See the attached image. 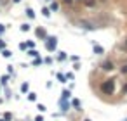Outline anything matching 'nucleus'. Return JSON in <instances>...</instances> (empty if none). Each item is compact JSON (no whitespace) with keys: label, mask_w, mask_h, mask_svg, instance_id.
I'll list each match as a JSON object with an SVG mask.
<instances>
[{"label":"nucleus","mask_w":127,"mask_h":121,"mask_svg":"<svg viewBox=\"0 0 127 121\" xmlns=\"http://www.w3.org/2000/svg\"><path fill=\"white\" fill-rule=\"evenodd\" d=\"M26 14H28V17H35V12H33V9H26Z\"/></svg>","instance_id":"obj_6"},{"label":"nucleus","mask_w":127,"mask_h":121,"mask_svg":"<svg viewBox=\"0 0 127 121\" xmlns=\"http://www.w3.org/2000/svg\"><path fill=\"white\" fill-rule=\"evenodd\" d=\"M28 55H31V57H38V52H37V50H33V49H31V50L28 52Z\"/></svg>","instance_id":"obj_7"},{"label":"nucleus","mask_w":127,"mask_h":121,"mask_svg":"<svg viewBox=\"0 0 127 121\" xmlns=\"http://www.w3.org/2000/svg\"><path fill=\"white\" fill-rule=\"evenodd\" d=\"M63 2H64V4H70V5H71V4H73V0H63Z\"/></svg>","instance_id":"obj_25"},{"label":"nucleus","mask_w":127,"mask_h":121,"mask_svg":"<svg viewBox=\"0 0 127 121\" xmlns=\"http://www.w3.org/2000/svg\"><path fill=\"white\" fill-rule=\"evenodd\" d=\"M94 52H96V54H103V52H104V49H103L101 45H94Z\"/></svg>","instance_id":"obj_5"},{"label":"nucleus","mask_w":127,"mask_h":121,"mask_svg":"<svg viewBox=\"0 0 127 121\" xmlns=\"http://www.w3.org/2000/svg\"><path fill=\"white\" fill-rule=\"evenodd\" d=\"M14 2H19V0H14Z\"/></svg>","instance_id":"obj_26"},{"label":"nucleus","mask_w":127,"mask_h":121,"mask_svg":"<svg viewBox=\"0 0 127 121\" xmlns=\"http://www.w3.org/2000/svg\"><path fill=\"white\" fill-rule=\"evenodd\" d=\"M58 9H59V5H58L56 2H52V4H51V10H58Z\"/></svg>","instance_id":"obj_9"},{"label":"nucleus","mask_w":127,"mask_h":121,"mask_svg":"<svg viewBox=\"0 0 127 121\" xmlns=\"http://www.w3.org/2000/svg\"><path fill=\"white\" fill-rule=\"evenodd\" d=\"M120 71H122V74H127V64H124V66L120 68Z\"/></svg>","instance_id":"obj_15"},{"label":"nucleus","mask_w":127,"mask_h":121,"mask_svg":"<svg viewBox=\"0 0 127 121\" xmlns=\"http://www.w3.org/2000/svg\"><path fill=\"white\" fill-rule=\"evenodd\" d=\"M85 4H87V5H94L96 2H94V0H85Z\"/></svg>","instance_id":"obj_20"},{"label":"nucleus","mask_w":127,"mask_h":121,"mask_svg":"<svg viewBox=\"0 0 127 121\" xmlns=\"http://www.w3.org/2000/svg\"><path fill=\"white\" fill-rule=\"evenodd\" d=\"M28 99H30V100H35V99H37V95H35V93H30Z\"/></svg>","instance_id":"obj_19"},{"label":"nucleus","mask_w":127,"mask_h":121,"mask_svg":"<svg viewBox=\"0 0 127 121\" xmlns=\"http://www.w3.org/2000/svg\"><path fill=\"white\" fill-rule=\"evenodd\" d=\"M0 49H2V50L5 49V42H4V40H0Z\"/></svg>","instance_id":"obj_21"},{"label":"nucleus","mask_w":127,"mask_h":121,"mask_svg":"<svg viewBox=\"0 0 127 121\" xmlns=\"http://www.w3.org/2000/svg\"><path fill=\"white\" fill-rule=\"evenodd\" d=\"M56 45H58V40L54 38V36H47V43H45L47 50H49V52H54V49H56Z\"/></svg>","instance_id":"obj_2"},{"label":"nucleus","mask_w":127,"mask_h":121,"mask_svg":"<svg viewBox=\"0 0 127 121\" xmlns=\"http://www.w3.org/2000/svg\"><path fill=\"white\" fill-rule=\"evenodd\" d=\"M103 69H104V71H113L115 66H113L112 60H104V62H103Z\"/></svg>","instance_id":"obj_3"},{"label":"nucleus","mask_w":127,"mask_h":121,"mask_svg":"<svg viewBox=\"0 0 127 121\" xmlns=\"http://www.w3.org/2000/svg\"><path fill=\"white\" fill-rule=\"evenodd\" d=\"M125 121H127V119H125Z\"/></svg>","instance_id":"obj_27"},{"label":"nucleus","mask_w":127,"mask_h":121,"mask_svg":"<svg viewBox=\"0 0 127 121\" xmlns=\"http://www.w3.org/2000/svg\"><path fill=\"white\" fill-rule=\"evenodd\" d=\"M35 33H37V36H38V38L47 40V33H45V30H44V28H37V30H35Z\"/></svg>","instance_id":"obj_4"},{"label":"nucleus","mask_w":127,"mask_h":121,"mask_svg":"<svg viewBox=\"0 0 127 121\" xmlns=\"http://www.w3.org/2000/svg\"><path fill=\"white\" fill-rule=\"evenodd\" d=\"M19 49H21V50H26V49H28V45L23 42V43H19Z\"/></svg>","instance_id":"obj_16"},{"label":"nucleus","mask_w":127,"mask_h":121,"mask_svg":"<svg viewBox=\"0 0 127 121\" xmlns=\"http://www.w3.org/2000/svg\"><path fill=\"white\" fill-rule=\"evenodd\" d=\"M4 31H5V28H4V24H0V35H4Z\"/></svg>","instance_id":"obj_24"},{"label":"nucleus","mask_w":127,"mask_h":121,"mask_svg":"<svg viewBox=\"0 0 127 121\" xmlns=\"http://www.w3.org/2000/svg\"><path fill=\"white\" fill-rule=\"evenodd\" d=\"M38 109H40V111L44 112V111H45V106H44V104H38Z\"/></svg>","instance_id":"obj_23"},{"label":"nucleus","mask_w":127,"mask_h":121,"mask_svg":"<svg viewBox=\"0 0 127 121\" xmlns=\"http://www.w3.org/2000/svg\"><path fill=\"white\" fill-rule=\"evenodd\" d=\"M42 14H44L45 17H49V16H51V10H49V9L45 7V9H42Z\"/></svg>","instance_id":"obj_8"},{"label":"nucleus","mask_w":127,"mask_h":121,"mask_svg":"<svg viewBox=\"0 0 127 121\" xmlns=\"http://www.w3.org/2000/svg\"><path fill=\"white\" fill-rule=\"evenodd\" d=\"M38 64H42V59H38V57H35V60H33V66H38Z\"/></svg>","instance_id":"obj_10"},{"label":"nucleus","mask_w":127,"mask_h":121,"mask_svg":"<svg viewBox=\"0 0 127 121\" xmlns=\"http://www.w3.org/2000/svg\"><path fill=\"white\" fill-rule=\"evenodd\" d=\"M28 88H30L28 83H23V85H21V90H23V92H28Z\"/></svg>","instance_id":"obj_14"},{"label":"nucleus","mask_w":127,"mask_h":121,"mask_svg":"<svg viewBox=\"0 0 127 121\" xmlns=\"http://www.w3.org/2000/svg\"><path fill=\"white\" fill-rule=\"evenodd\" d=\"M122 49H124V50H127V38H125V42L122 43Z\"/></svg>","instance_id":"obj_22"},{"label":"nucleus","mask_w":127,"mask_h":121,"mask_svg":"<svg viewBox=\"0 0 127 121\" xmlns=\"http://www.w3.org/2000/svg\"><path fill=\"white\" fill-rule=\"evenodd\" d=\"M2 55H4V57H11V52H9V50H5V49H4V52H2Z\"/></svg>","instance_id":"obj_17"},{"label":"nucleus","mask_w":127,"mask_h":121,"mask_svg":"<svg viewBox=\"0 0 127 121\" xmlns=\"http://www.w3.org/2000/svg\"><path fill=\"white\" fill-rule=\"evenodd\" d=\"M101 92L106 93V95H112L115 92V81H104V83H101Z\"/></svg>","instance_id":"obj_1"},{"label":"nucleus","mask_w":127,"mask_h":121,"mask_svg":"<svg viewBox=\"0 0 127 121\" xmlns=\"http://www.w3.org/2000/svg\"><path fill=\"white\" fill-rule=\"evenodd\" d=\"M66 97H70V90H64L63 92V99H66Z\"/></svg>","instance_id":"obj_18"},{"label":"nucleus","mask_w":127,"mask_h":121,"mask_svg":"<svg viewBox=\"0 0 127 121\" xmlns=\"http://www.w3.org/2000/svg\"><path fill=\"white\" fill-rule=\"evenodd\" d=\"M56 76H58V80H59V81H63V83H64V80H66V76H63L61 73H58Z\"/></svg>","instance_id":"obj_11"},{"label":"nucleus","mask_w":127,"mask_h":121,"mask_svg":"<svg viewBox=\"0 0 127 121\" xmlns=\"http://www.w3.org/2000/svg\"><path fill=\"white\" fill-rule=\"evenodd\" d=\"M58 59H59V60H64V59H66V54H64V52H59Z\"/></svg>","instance_id":"obj_12"},{"label":"nucleus","mask_w":127,"mask_h":121,"mask_svg":"<svg viewBox=\"0 0 127 121\" xmlns=\"http://www.w3.org/2000/svg\"><path fill=\"white\" fill-rule=\"evenodd\" d=\"M21 31H30V24H23L21 26Z\"/></svg>","instance_id":"obj_13"}]
</instances>
